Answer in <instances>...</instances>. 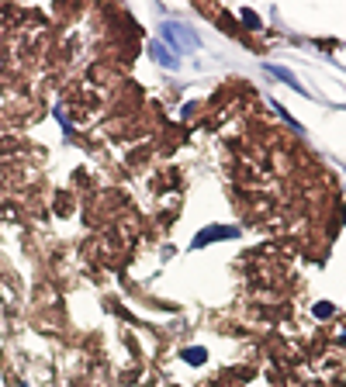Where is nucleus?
Here are the masks:
<instances>
[{
	"label": "nucleus",
	"instance_id": "obj_1",
	"mask_svg": "<svg viewBox=\"0 0 346 387\" xmlns=\"http://www.w3.org/2000/svg\"><path fill=\"white\" fill-rule=\"evenodd\" d=\"M239 235V228H232V225H225V228H204V232L194 235V249H204L208 242H218V239H235Z\"/></svg>",
	"mask_w": 346,
	"mask_h": 387
},
{
	"label": "nucleus",
	"instance_id": "obj_2",
	"mask_svg": "<svg viewBox=\"0 0 346 387\" xmlns=\"http://www.w3.org/2000/svg\"><path fill=\"white\" fill-rule=\"evenodd\" d=\"M149 52L156 56V62H159V66H166V69H173V66H177V59H170V56H166V49H163L159 42H153V45H149Z\"/></svg>",
	"mask_w": 346,
	"mask_h": 387
},
{
	"label": "nucleus",
	"instance_id": "obj_3",
	"mask_svg": "<svg viewBox=\"0 0 346 387\" xmlns=\"http://www.w3.org/2000/svg\"><path fill=\"white\" fill-rule=\"evenodd\" d=\"M267 69H270V73H273V76H281V80H284V83H291L294 90H301V83L294 80V73H291V69H284V66H267Z\"/></svg>",
	"mask_w": 346,
	"mask_h": 387
},
{
	"label": "nucleus",
	"instance_id": "obj_4",
	"mask_svg": "<svg viewBox=\"0 0 346 387\" xmlns=\"http://www.w3.org/2000/svg\"><path fill=\"white\" fill-rule=\"evenodd\" d=\"M184 360H187L191 367H197V363H204V360H208V353H204L201 346H191V349H184Z\"/></svg>",
	"mask_w": 346,
	"mask_h": 387
},
{
	"label": "nucleus",
	"instance_id": "obj_5",
	"mask_svg": "<svg viewBox=\"0 0 346 387\" xmlns=\"http://www.w3.org/2000/svg\"><path fill=\"white\" fill-rule=\"evenodd\" d=\"M315 315H319V318H329V315H332V308H329V304H319V308H315Z\"/></svg>",
	"mask_w": 346,
	"mask_h": 387
}]
</instances>
